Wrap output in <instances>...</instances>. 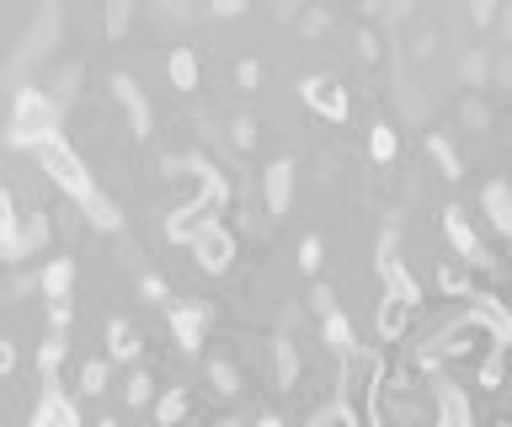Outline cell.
Returning <instances> with one entry per match:
<instances>
[{"mask_svg": "<svg viewBox=\"0 0 512 427\" xmlns=\"http://www.w3.org/2000/svg\"><path fill=\"white\" fill-rule=\"evenodd\" d=\"M27 427H80V411H75V401H70L59 385H43V395H38V406H32V422H27Z\"/></svg>", "mask_w": 512, "mask_h": 427, "instance_id": "9", "label": "cell"}, {"mask_svg": "<svg viewBox=\"0 0 512 427\" xmlns=\"http://www.w3.org/2000/svg\"><path fill=\"white\" fill-rule=\"evenodd\" d=\"M80 390H86V395H102V390H107V363H102V358H86V363H80Z\"/></svg>", "mask_w": 512, "mask_h": 427, "instance_id": "28", "label": "cell"}, {"mask_svg": "<svg viewBox=\"0 0 512 427\" xmlns=\"http://www.w3.org/2000/svg\"><path fill=\"white\" fill-rule=\"evenodd\" d=\"M443 235H448V246H454V251H459V257L470 262V267H480V273H491V267H496L491 246L480 241V230L470 225V219H464L459 203H448V209H443Z\"/></svg>", "mask_w": 512, "mask_h": 427, "instance_id": "6", "label": "cell"}, {"mask_svg": "<svg viewBox=\"0 0 512 427\" xmlns=\"http://www.w3.org/2000/svg\"><path fill=\"white\" fill-rule=\"evenodd\" d=\"M112 97L123 102V113H128V129H134L139 139L150 134V102H144V91H139V81H134V75H118V81H112Z\"/></svg>", "mask_w": 512, "mask_h": 427, "instance_id": "11", "label": "cell"}, {"mask_svg": "<svg viewBox=\"0 0 512 427\" xmlns=\"http://www.w3.org/2000/svg\"><path fill=\"white\" fill-rule=\"evenodd\" d=\"M470 299H475L470 310H475L480 321H486V326L496 331V337L507 342V337H512V315H507V305H502V299H496V294H470Z\"/></svg>", "mask_w": 512, "mask_h": 427, "instance_id": "16", "label": "cell"}, {"mask_svg": "<svg viewBox=\"0 0 512 427\" xmlns=\"http://www.w3.org/2000/svg\"><path fill=\"white\" fill-rule=\"evenodd\" d=\"M411 310H416V305H406V299H395V294H384V299H379V315H374L379 342H400V337H406Z\"/></svg>", "mask_w": 512, "mask_h": 427, "instance_id": "13", "label": "cell"}, {"mask_svg": "<svg viewBox=\"0 0 512 427\" xmlns=\"http://www.w3.org/2000/svg\"><path fill=\"white\" fill-rule=\"evenodd\" d=\"M59 363H64V337H59V331H48L43 347H38V374H43V385H59Z\"/></svg>", "mask_w": 512, "mask_h": 427, "instance_id": "22", "label": "cell"}, {"mask_svg": "<svg viewBox=\"0 0 512 427\" xmlns=\"http://www.w3.org/2000/svg\"><path fill=\"white\" fill-rule=\"evenodd\" d=\"M38 166H43V177L54 182V187H64V193H70L75 203H86V198L96 193V177L86 171V161H80V155H75L70 145H64L59 134L38 145Z\"/></svg>", "mask_w": 512, "mask_h": 427, "instance_id": "3", "label": "cell"}, {"mask_svg": "<svg viewBox=\"0 0 512 427\" xmlns=\"http://www.w3.org/2000/svg\"><path fill=\"white\" fill-rule=\"evenodd\" d=\"M427 155H432V161L443 166V177H448V182H459V177H464V161L454 155V145H448L443 134H432V139H427Z\"/></svg>", "mask_w": 512, "mask_h": 427, "instance_id": "24", "label": "cell"}, {"mask_svg": "<svg viewBox=\"0 0 512 427\" xmlns=\"http://www.w3.org/2000/svg\"><path fill=\"white\" fill-rule=\"evenodd\" d=\"M326 347H331L336 358L358 353V331H352V321H347L342 310H331V315H326Z\"/></svg>", "mask_w": 512, "mask_h": 427, "instance_id": "18", "label": "cell"}, {"mask_svg": "<svg viewBox=\"0 0 512 427\" xmlns=\"http://www.w3.org/2000/svg\"><path fill=\"white\" fill-rule=\"evenodd\" d=\"M310 305H315L320 315H331V310H336V294H331V289H315V294H310Z\"/></svg>", "mask_w": 512, "mask_h": 427, "instance_id": "37", "label": "cell"}, {"mask_svg": "<svg viewBox=\"0 0 512 427\" xmlns=\"http://www.w3.org/2000/svg\"><path fill=\"white\" fill-rule=\"evenodd\" d=\"M491 11H496V0H475V22H486Z\"/></svg>", "mask_w": 512, "mask_h": 427, "instance_id": "41", "label": "cell"}, {"mask_svg": "<svg viewBox=\"0 0 512 427\" xmlns=\"http://www.w3.org/2000/svg\"><path fill=\"white\" fill-rule=\"evenodd\" d=\"M230 145H235V150H251V145H256V123H251V118L230 123Z\"/></svg>", "mask_w": 512, "mask_h": 427, "instance_id": "35", "label": "cell"}, {"mask_svg": "<svg viewBox=\"0 0 512 427\" xmlns=\"http://www.w3.org/2000/svg\"><path fill=\"white\" fill-rule=\"evenodd\" d=\"M139 294L150 299V305H166V299H171V289H166V278H155V273H150V278H139Z\"/></svg>", "mask_w": 512, "mask_h": 427, "instance_id": "33", "label": "cell"}, {"mask_svg": "<svg viewBox=\"0 0 512 427\" xmlns=\"http://www.w3.org/2000/svg\"><path fill=\"white\" fill-rule=\"evenodd\" d=\"M182 417H187V390H166V395L155 401V422H160V427H176Z\"/></svg>", "mask_w": 512, "mask_h": 427, "instance_id": "26", "label": "cell"}, {"mask_svg": "<svg viewBox=\"0 0 512 427\" xmlns=\"http://www.w3.org/2000/svg\"><path fill=\"white\" fill-rule=\"evenodd\" d=\"M256 427H288L283 417H262V422H256Z\"/></svg>", "mask_w": 512, "mask_h": 427, "instance_id": "42", "label": "cell"}, {"mask_svg": "<svg viewBox=\"0 0 512 427\" xmlns=\"http://www.w3.org/2000/svg\"><path fill=\"white\" fill-rule=\"evenodd\" d=\"M299 97L310 102L326 123H347V113H352L347 86H342V81H331V75H310V81H299Z\"/></svg>", "mask_w": 512, "mask_h": 427, "instance_id": "7", "label": "cell"}, {"mask_svg": "<svg viewBox=\"0 0 512 427\" xmlns=\"http://www.w3.org/2000/svg\"><path fill=\"white\" fill-rule=\"evenodd\" d=\"M379 278H384V294L406 299V305H422V283L406 273V262H400V257H379Z\"/></svg>", "mask_w": 512, "mask_h": 427, "instance_id": "12", "label": "cell"}, {"mask_svg": "<svg viewBox=\"0 0 512 427\" xmlns=\"http://www.w3.org/2000/svg\"><path fill=\"white\" fill-rule=\"evenodd\" d=\"M38 289H43V299H70V289H75V262H70V257H54V262L43 267Z\"/></svg>", "mask_w": 512, "mask_h": 427, "instance_id": "15", "label": "cell"}, {"mask_svg": "<svg viewBox=\"0 0 512 427\" xmlns=\"http://www.w3.org/2000/svg\"><path fill=\"white\" fill-rule=\"evenodd\" d=\"M294 177H299V166L288 161H272L267 166V177H262V198H267V214H288V203H294Z\"/></svg>", "mask_w": 512, "mask_h": 427, "instance_id": "10", "label": "cell"}, {"mask_svg": "<svg viewBox=\"0 0 512 427\" xmlns=\"http://www.w3.org/2000/svg\"><path fill=\"white\" fill-rule=\"evenodd\" d=\"M438 289H443V294H475V283H470V273H464V267H443V273H438Z\"/></svg>", "mask_w": 512, "mask_h": 427, "instance_id": "29", "label": "cell"}, {"mask_svg": "<svg viewBox=\"0 0 512 427\" xmlns=\"http://www.w3.org/2000/svg\"><path fill=\"white\" fill-rule=\"evenodd\" d=\"M96 427H118V422H112V417H107V422H96Z\"/></svg>", "mask_w": 512, "mask_h": 427, "instance_id": "43", "label": "cell"}, {"mask_svg": "<svg viewBox=\"0 0 512 427\" xmlns=\"http://www.w3.org/2000/svg\"><path fill=\"white\" fill-rule=\"evenodd\" d=\"M432 401H438V422L432 427H475V406L454 379H443V374L432 379Z\"/></svg>", "mask_w": 512, "mask_h": 427, "instance_id": "8", "label": "cell"}, {"mask_svg": "<svg viewBox=\"0 0 512 427\" xmlns=\"http://www.w3.org/2000/svg\"><path fill=\"white\" fill-rule=\"evenodd\" d=\"M80 209H86V219H91V225H96V230H118V225H123V214H118V203H112V198L102 193V187H96V193H91L86 203H80Z\"/></svg>", "mask_w": 512, "mask_h": 427, "instance_id": "21", "label": "cell"}, {"mask_svg": "<svg viewBox=\"0 0 512 427\" xmlns=\"http://www.w3.org/2000/svg\"><path fill=\"white\" fill-rule=\"evenodd\" d=\"M486 347H507V342L470 310V315H459V321H448L438 337L416 353V363H422V369H438L443 358H475V353H486Z\"/></svg>", "mask_w": 512, "mask_h": 427, "instance_id": "1", "label": "cell"}, {"mask_svg": "<svg viewBox=\"0 0 512 427\" xmlns=\"http://www.w3.org/2000/svg\"><path fill=\"white\" fill-rule=\"evenodd\" d=\"M502 358H507V347H486V363H480V390L486 395L502 390Z\"/></svg>", "mask_w": 512, "mask_h": 427, "instance_id": "27", "label": "cell"}, {"mask_svg": "<svg viewBox=\"0 0 512 427\" xmlns=\"http://www.w3.org/2000/svg\"><path fill=\"white\" fill-rule=\"evenodd\" d=\"M208 321H214V310L198 305V299H166V326H171V337H176V347H182L187 358L203 353Z\"/></svg>", "mask_w": 512, "mask_h": 427, "instance_id": "5", "label": "cell"}, {"mask_svg": "<svg viewBox=\"0 0 512 427\" xmlns=\"http://www.w3.org/2000/svg\"><path fill=\"white\" fill-rule=\"evenodd\" d=\"M48 331H70V299H48Z\"/></svg>", "mask_w": 512, "mask_h": 427, "instance_id": "32", "label": "cell"}, {"mask_svg": "<svg viewBox=\"0 0 512 427\" xmlns=\"http://www.w3.org/2000/svg\"><path fill=\"white\" fill-rule=\"evenodd\" d=\"M11 369H16V347H11L6 337H0V379H6Z\"/></svg>", "mask_w": 512, "mask_h": 427, "instance_id": "38", "label": "cell"}, {"mask_svg": "<svg viewBox=\"0 0 512 427\" xmlns=\"http://www.w3.org/2000/svg\"><path fill=\"white\" fill-rule=\"evenodd\" d=\"M128 17H134V0H112V6H107V33L118 38L128 27Z\"/></svg>", "mask_w": 512, "mask_h": 427, "instance_id": "31", "label": "cell"}, {"mask_svg": "<svg viewBox=\"0 0 512 427\" xmlns=\"http://www.w3.org/2000/svg\"><path fill=\"white\" fill-rule=\"evenodd\" d=\"M54 134H59V102L48 97V91H38V86H22L16 91V107H11L6 139L22 145V150H38L43 139H54Z\"/></svg>", "mask_w": 512, "mask_h": 427, "instance_id": "2", "label": "cell"}, {"mask_svg": "<svg viewBox=\"0 0 512 427\" xmlns=\"http://www.w3.org/2000/svg\"><path fill=\"white\" fill-rule=\"evenodd\" d=\"M486 214H491V230L507 235L512 230V198H507V182H486Z\"/></svg>", "mask_w": 512, "mask_h": 427, "instance_id": "19", "label": "cell"}, {"mask_svg": "<svg viewBox=\"0 0 512 427\" xmlns=\"http://www.w3.org/2000/svg\"><path fill=\"white\" fill-rule=\"evenodd\" d=\"M166 75H171L176 91H198V54H192V49H176V54L166 59Z\"/></svg>", "mask_w": 512, "mask_h": 427, "instance_id": "20", "label": "cell"}, {"mask_svg": "<svg viewBox=\"0 0 512 427\" xmlns=\"http://www.w3.org/2000/svg\"><path fill=\"white\" fill-rule=\"evenodd\" d=\"M139 347H144V342H139V331L128 326L123 315H112V321H107V358H112V363H134V358H139Z\"/></svg>", "mask_w": 512, "mask_h": 427, "instance_id": "14", "label": "cell"}, {"mask_svg": "<svg viewBox=\"0 0 512 427\" xmlns=\"http://www.w3.org/2000/svg\"><path fill=\"white\" fill-rule=\"evenodd\" d=\"M128 401H134V406L150 401V374H134V379H128Z\"/></svg>", "mask_w": 512, "mask_h": 427, "instance_id": "36", "label": "cell"}, {"mask_svg": "<svg viewBox=\"0 0 512 427\" xmlns=\"http://www.w3.org/2000/svg\"><path fill=\"white\" fill-rule=\"evenodd\" d=\"M272 363H278V385H294V379H299V353H294V342H288V337L272 342Z\"/></svg>", "mask_w": 512, "mask_h": 427, "instance_id": "25", "label": "cell"}, {"mask_svg": "<svg viewBox=\"0 0 512 427\" xmlns=\"http://www.w3.org/2000/svg\"><path fill=\"white\" fill-rule=\"evenodd\" d=\"M208 379H214L219 395H235V369L230 363H208Z\"/></svg>", "mask_w": 512, "mask_h": 427, "instance_id": "34", "label": "cell"}, {"mask_svg": "<svg viewBox=\"0 0 512 427\" xmlns=\"http://www.w3.org/2000/svg\"><path fill=\"white\" fill-rule=\"evenodd\" d=\"M219 17H235V11H246V0H214Z\"/></svg>", "mask_w": 512, "mask_h": 427, "instance_id": "40", "label": "cell"}, {"mask_svg": "<svg viewBox=\"0 0 512 427\" xmlns=\"http://www.w3.org/2000/svg\"><path fill=\"white\" fill-rule=\"evenodd\" d=\"M235 75H240V86H262V65H251V59H246Z\"/></svg>", "mask_w": 512, "mask_h": 427, "instance_id": "39", "label": "cell"}, {"mask_svg": "<svg viewBox=\"0 0 512 427\" xmlns=\"http://www.w3.org/2000/svg\"><path fill=\"white\" fill-rule=\"evenodd\" d=\"M368 155H374L379 166H390L395 155H400V139H395L390 123H374V129H368Z\"/></svg>", "mask_w": 512, "mask_h": 427, "instance_id": "23", "label": "cell"}, {"mask_svg": "<svg viewBox=\"0 0 512 427\" xmlns=\"http://www.w3.org/2000/svg\"><path fill=\"white\" fill-rule=\"evenodd\" d=\"M187 251H192V262H198L203 273H230V267H235V235L224 230L219 219H208V225L192 230Z\"/></svg>", "mask_w": 512, "mask_h": 427, "instance_id": "4", "label": "cell"}, {"mask_svg": "<svg viewBox=\"0 0 512 427\" xmlns=\"http://www.w3.org/2000/svg\"><path fill=\"white\" fill-rule=\"evenodd\" d=\"M320 262H326V246H320L315 235H310V241L299 246V273H320Z\"/></svg>", "mask_w": 512, "mask_h": 427, "instance_id": "30", "label": "cell"}, {"mask_svg": "<svg viewBox=\"0 0 512 427\" xmlns=\"http://www.w3.org/2000/svg\"><path fill=\"white\" fill-rule=\"evenodd\" d=\"M16 230H22V214H16V198H11V187L0 182V251L16 262Z\"/></svg>", "mask_w": 512, "mask_h": 427, "instance_id": "17", "label": "cell"}]
</instances>
